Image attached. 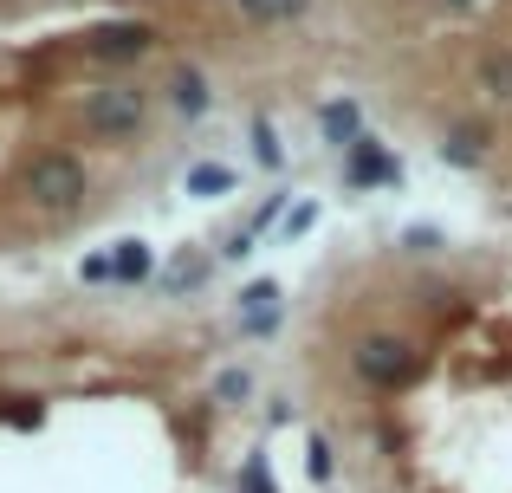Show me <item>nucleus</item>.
Returning a JSON list of instances; mask_svg holds the SVG:
<instances>
[{
	"label": "nucleus",
	"instance_id": "f8f14e48",
	"mask_svg": "<svg viewBox=\"0 0 512 493\" xmlns=\"http://www.w3.org/2000/svg\"><path fill=\"white\" fill-rule=\"evenodd\" d=\"M253 156H260L266 169H286V150H279V130L266 124V117H253Z\"/></svg>",
	"mask_w": 512,
	"mask_h": 493
},
{
	"label": "nucleus",
	"instance_id": "7ed1b4c3",
	"mask_svg": "<svg viewBox=\"0 0 512 493\" xmlns=\"http://www.w3.org/2000/svg\"><path fill=\"white\" fill-rule=\"evenodd\" d=\"M85 124L98 130V137H137L143 130V91L137 85H104V91H91V104H85Z\"/></svg>",
	"mask_w": 512,
	"mask_h": 493
},
{
	"label": "nucleus",
	"instance_id": "9d476101",
	"mask_svg": "<svg viewBox=\"0 0 512 493\" xmlns=\"http://www.w3.org/2000/svg\"><path fill=\"white\" fill-rule=\"evenodd\" d=\"M227 189H234V169H221V163L188 169V195H201V202H221Z\"/></svg>",
	"mask_w": 512,
	"mask_h": 493
},
{
	"label": "nucleus",
	"instance_id": "aec40b11",
	"mask_svg": "<svg viewBox=\"0 0 512 493\" xmlns=\"http://www.w3.org/2000/svg\"><path fill=\"white\" fill-rule=\"evenodd\" d=\"M448 7H474V0H448Z\"/></svg>",
	"mask_w": 512,
	"mask_h": 493
},
{
	"label": "nucleus",
	"instance_id": "a211bd4d",
	"mask_svg": "<svg viewBox=\"0 0 512 493\" xmlns=\"http://www.w3.org/2000/svg\"><path fill=\"white\" fill-rule=\"evenodd\" d=\"M78 279H85V286H104V279H111V253H91V260L78 266Z\"/></svg>",
	"mask_w": 512,
	"mask_h": 493
},
{
	"label": "nucleus",
	"instance_id": "0eeeda50",
	"mask_svg": "<svg viewBox=\"0 0 512 493\" xmlns=\"http://www.w3.org/2000/svg\"><path fill=\"white\" fill-rule=\"evenodd\" d=\"M318 130H325V143H331V150H350V143L363 137V124H357V104H350V98H331V104H318Z\"/></svg>",
	"mask_w": 512,
	"mask_h": 493
},
{
	"label": "nucleus",
	"instance_id": "423d86ee",
	"mask_svg": "<svg viewBox=\"0 0 512 493\" xmlns=\"http://www.w3.org/2000/svg\"><path fill=\"white\" fill-rule=\"evenodd\" d=\"M240 325H247L253 338H266V331L279 325V286H273V279H260V286L240 292Z\"/></svg>",
	"mask_w": 512,
	"mask_h": 493
},
{
	"label": "nucleus",
	"instance_id": "1a4fd4ad",
	"mask_svg": "<svg viewBox=\"0 0 512 493\" xmlns=\"http://www.w3.org/2000/svg\"><path fill=\"white\" fill-rule=\"evenodd\" d=\"M111 279H124V286L150 279V247H143V241H117V253H111Z\"/></svg>",
	"mask_w": 512,
	"mask_h": 493
},
{
	"label": "nucleus",
	"instance_id": "6e6552de",
	"mask_svg": "<svg viewBox=\"0 0 512 493\" xmlns=\"http://www.w3.org/2000/svg\"><path fill=\"white\" fill-rule=\"evenodd\" d=\"M169 91H175V111H182V117H201V111H208V85H201L195 65H182V72L169 78Z\"/></svg>",
	"mask_w": 512,
	"mask_h": 493
},
{
	"label": "nucleus",
	"instance_id": "6ab92c4d",
	"mask_svg": "<svg viewBox=\"0 0 512 493\" xmlns=\"http://www.w3.org/2000/svg\"><path fill=\"white\" fill-rule=\"evenodd\" d=\"M402 247H409V253H435L441 234H435V228H409V234H402Z\"/></svg>",
	"mask_w": 512,
	"mask_h": 493
},
{
	"label": "nucleus",
	"instance_id": "2eb2a0df",
	"mask_svg": "<svg viewBox=\"0 0 512 493\" xmlns=\"http://www.w3.org/2000/svg\"><path fill=\"white\" fill-rule=\"evenodd\" d=\"M480 85H487L493 98H512V52H493V59L480 65Z\"/></svg>",
	"mask_w": 512,
	"mask_h": 493
},
{
	"label": "nucleus",
	"instance_id": "4468645a",
	"mask_svg": "<svg viewBox=\"0 0 512 493\" xmlns=\"http://www.w3.org/2000/svg\"><path fill=\"white\" fill-rule=\"evenodd\" d=\"M480 150H487V130H480V124H474V130H454V137H448V163H461V169L480 163Z\"/></svg>",
	"mask_w": 512,
	"mask_h": 493
},
{
	"label": "nucleus",
	"instance_id": "39448f33",
	"mask_svg": "<svg viewBox=\"0 0 512 493\" xmlns=\"http://www.w3.org/2000/svg\"><path fill=\"white\" fill-rule=\"evenodd\" d=\"M150 26L143 20H117V26H98L91 33V59H137V52H150Z\"/></svg>",
	"mask_w": 512,
	"mask_h": 493
},
{
	"label": "nucleus",
	"instance_id": "f257e3e1",
	"mask_svg": "<svg viewBox=\"0 0 512 493\" xmlns=\"http://www.w3.org/2000/svg\"><path fill=\"white\" fill-rule=\"evenodd\" d=\"M350 370H357L370 390H409V383L422 377V351H415L409 338L376 331V338H363L357 351H350Z\"/></svg>",
	"mask_w": 512,
	"mask_h": 493
},
{
	"label": "nucleus",
	"instance_id": "20e7f679",
	"mask_svg": "<svg viewBox=\"0 0 512 493\" xmlns=\"http://www.w3.org/2000/svg\"><path fill=\"white\" fill-rule=\"evenodd\" d=\"M344 176H350V189H389V182L402 176V163L376 137H357V143H350V169H344Z\"/></svg>",
	"mask_w": 512,
	"mask_h": 493
},
{
	"label": "nucleus",
	"instance_id": "dca6fc26",
	"mask_svg": "<svg viewBox=\"0 0 512 493\" xmlns=\"http://www.w3.org/2000/svg\"><path fill=\"white\" fill-rule=\"evenodd\" d=\"M247 390H253V383H247V370H221V377H214V403H227V409H234Z\"/></svg>",
	"mask_w": 512,
	"mask_h": 493
},
{
	"label": "nucleus",
	"instance_id": "9b49d317",
	"mask_svg": "<svg viewBox=\"0 0 512 493\" xmlns=\"http://www.w3.org/2000/svg\"><path fill=\"white\" fill-rule=\"evenodd\" d=\"M312 7V0H240V13L260 26H279V20H299V13Z\"/></svg>",
	"mask_w": 512,
	"mask_h": 493
},
{
	"label": "nucleus",
	"instance_id": "f3484780",
	"mask_svg": "<svg viewBox=\"0 0 512 493\" xmlns=\"http://www.w3.org/2000/svg\"><path fill=\"white\" fill-rule=\"evenodd\" d=\"M240 493H273V468H266V455H253L247 468H240Z\"/></svg>",
	"mask_w": 512,
	"mask_h": 493
},
{
	"label": "nucleus",
	"instance_id": "f03ea898",
	"mask_svg": "<svg viewBox=\"0 0 512 493\" xmlns=\"http://www.w3.org/2000/svg\"><path fill=\"white\" fill-rule=\"evenodd\" d=\"M26 195L33 208H52V215H72L85 202V163L72 150H46L33 169H26Z\"/></svg>",
	"mask_w": 512,
	"mask_h": 493
},
{
	"label": "nucleus",
	"instance_id": "ddd939ff",
	"mask_svg": "<svg viewBox=\"0 0 512 493\" xmlns=\"http://www.w3.org/2000/svg\"><path fill=\"white\" fill-rule=\"evenodd\" d=\"M305 474H312L318 487H325L331 474H338V455H331V442H325V435H312V442H305Z\"/></svg>",
	"mask_w": 512,
	"mask_h": 493
}]
</instances>
